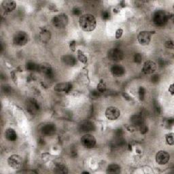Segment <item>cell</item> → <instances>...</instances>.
Instances as JSON below:
<instances>
[{"mask_svg":"<svg viewBox=\"0 0 174 174\" xmlns=\"http://www.w3.org/2000/svg\"><path fill=\"white\" fill-rule=\"evenodd\" d=\"M79 24L80 28L86 32H90L96 28L97 21L95 17L90 14L81 15L79 19Z\"/></svg>","mask_w":174,"mask_h":174,"instance_id":"cell-1","label":"cell"},{"mask_svg":"<svg viewBox=\"0 0 174 174\" xmlns=\"http://www.w3.org/2000/svg\"><path fill=\"white\" fill-rule=\"evenodd\" d=\"M69 18L68 15L64 13H61L55 15L53 18V25L58 29H63L68 24Z\"/></svg>","mask_w":174,"mask_h":174,"instance_id":"cell-2","label":"cell"},{"mask_svg":"<svg viewBox=\"0 0 174 174\" xmlns=\"http://www.w3.org/2000/svg\"><path fill=\"white\" fill-rule=\"evenodd\" d=\"M168 15L163 10H156L153 14V22L157 26H163L168 21Z\"/></svg>","mask_w":174,"mask_h":174,"instance_id":"cell-3","label":"cell"},{"mask_svg":"<svg viewBox=\"0 0 174 174\" xmlns=\"http://www.w3.org/2000/svg\"><path fill=\"white\" fill-rule=\"evenodd\" d=\"M29 35L25 31H18L13 37V42L15 45L25 46L29 42Z\"/></svg>","mask_w":174,"mask_h":174,"instance_id":"cell-4","label":"cell"},{"mask_svg":"<svg viewBox=\"0 0 174 174\" xmlns=\"http://www.w3.org/2000/svg\"><path fill=\"white\" fill-rule=\"evenodd\" d=\"M155 33V31H141L137 35V41L141 45H148L151 40L152 35Z\"/></svg>","mask_w":174,"mask_h":174,"instance_id":"cell-5","label":"cell"},{"mask_svg":"<svg viewBox=\"0 0 174 174\" xmlns=\"http://www.w3.org/2000/svg\"><path fill=\"white\" fill-rule=\"evenodd\" d=\"M8 164L9 167L14 169H21L23 165V159L18 155H13L8 159Z\"/></svg>","mask_w":174,"mask_h":174,"instance_id":"cell-6","label":"cell"},{"mask_svg":"<svg viewBox=\"0 0 174 174\" xmlns=\"http://www.w3.org/2000/svg\"><path fill=\"white\" fill-rule=\"evenodd\" d=\"M80 142L83 146L87 148H92L96 144V139L91 134L86 133L83 136L81 139Z\"/></svg>","mask_w":174,"mask_h":174,"instance_id":"cell-7","label":"cell"},{"mask_svg":"<svg viewBox=\"0 0 174 174\" xmlns=\"http://www.w3.org/2000/svg\"><path fill=\"white\" fill-rule=\"evenodd\" d=\"M105 117L110 120H116L120 116V111L116 107L110 106L105 112Z\"/></svg>","mask_w":174,"mask_h":174,"instance_id":"cell-8","label":"cell"},{"mask_svg":"<svg viewBox=\"0 0 174 174\" xmlns=\"http://www.w3.org/2000/svg\"><path fill=\"white\" fill-rule=\"evenodd\" d=\"M108 57L110 61H120L124 57V53L119 49H112L108 53Z\"/></svg>","mask_w":174,"mask_h":174,"instance_id":"cell-9","label":"cell"},{"mask_svg":"<svg viewBox=\"0 0 174 174\" xmlns=\"http://www.w3.org/2000/svg\"><path fill=\"white\" fill-rule=\"evenodd\" d=\"M155 159L156 162L158 164L163 165H166L169 162L170 159V155L167 151H165V150H159V151L156 154Z\"/></svg>","mask_w":174,"mask_h":174,"instance_id":"cell-10","label":"cell"},{"mask_svg":"<svg viewBox=\"0 0 174 174\" xmlns=\"http://www.w3.org/2000/svg\"><path fill=\"white\" fill-rule=\"evenodd\" d=\"M157 69V65L155 62L148 60L146 61L142 67V72L146 75H150L155 73Z\"/></svg>","mask_w":174,"mask_h":174,"instance_id":"cell-11","label":"cell"},{"mask_svg":"<svg viewBox=\"0 0 174 174\" xmlns=\"http://www.w3.org/2000/svg\"><path fill=\"white\" fill-rule=\"evenodd\" d=\"M39 70L42 72L45 76L49 78H52L53 77V70L52 67L50 64L47 63H42L41 65H39Z\"/></svg>","mask_w":174,"mask_h":174,"instance_id":"cell-12","label":"cell"},{"mask_svg":"<svg viewBox=\"0 0 174 174\" xmlns=\"http://www.w3.org/2000/svg\"><path fill=\"white\" fill-rule=\"evenodd\" d=\"M72 89V84L69 82H63L59 83L54 86V90L57 92H64L69 93Z\"/></svg>","mask_w":174,"mask_h":174,"instance_id":"cell-13","label":"cell"},{"mask_svg":"<svg viewBox=\"0 0 174 174\" xmlns=\"http://www.w3.org/2000/svg\"><path fill=\"white\" fill-rule=\"evenodd\" d=\"M2 8L3 9L6 13H12L16 9L17 7V3L13 0H4L2 3Z\"/></svg>","mask_w":174,"mask_h":174,"instance_id":"cell-14","label":"cell"},{"mask_svg":"<svg viewBox=\"0 0 174 174\" xmlns=\"http://www.w3.org/2000/svg\"><path fill=\"white\" fill-rule=\"evenodd\" d=\"M61 60L62 62L67 66L73 67L74 65H76L77 63L76 59L71 54L63 55V56L61 57Z\"/></svg>","mask_w":174,"mask_h":174,"instance_id":"cell-15","label":"cell"},{"mask_svg":"<svg viewBox=\"0 0 174 174\" xmlns=\"http://www.w3.org/2000/svg\"><path fill=\"white\" fill-rule=\"evenodd\" d=\"M130 120L131 122L132 125L136 126V127H140L141 125H144V119L143 116L140 114H134L130 116Z\"/></svg>","mask_w":174,"mask_h":174,"instance_id":"cell-16","label":"cell"},{"mask_svg":"<svg viewBox=\"0 0 174 174\" xmlns=\"http://www.w3.org/2000/svg\"><path fill=\"white\" fill-rule=\"evenodd\" d=\"M111 73L115 77H120L125 73V69L119 65H114L111 68Z\"/></svg>","mask_w":174,"mask_h":174,"instance_id":"cell-17","label":"cell"},{"mask_svg":"<svg viewBox=\"0 0 174 174\" xmlns=\"http://www.w3.org/2000/svg\"><path fill=\"white\" fill-rule=\"evenodd\" d=\"M5 137L10 141H15L17 140V133L13 128H8L5 131Z\"/></svg>","mask_w":174,"mask_h":174,"instance_id":"cell-18","label":"cell"},{"mask_svg":"<svg viewBox=\"0 0 174 174\" xmlns=\"http://www.w3.org/2000/svg\"><path fill=\"white\" fill-rule=\"evenodd\" d=\"M55 130H56V128H55V126L54 125L47 124L42 128V133L43 135L50 136H52L53 133H54Z\"/></svg>","mask_w":174,"mask_h":174,"instance_id":"cell-19","label":"cell"},{"mask_svg":"<svg viewBox=\"0 0 174 174\" xmlns=\"http://www.w3.org/2000/svg\"><path fill=\"white\" fill-rule=\"evenodd\" d=\"M51 38V33L50 31L47 30L46 29H42L39 33V38L40 39V41L43 43H47L48 42Z\"/></svg>","mask_w":174,"mask_h":174,"instance_id":"cell-20","label":"cell"},{"mask_svg":"<svg viewBox=\"0 0 174 174\" xmlns=\"http://www.w3.org/2000/svg\"><path fill=\"white\" fill-rule=\"evenodd\" d=\"M27 109H28L29 111L31 113L37 112L38 110L39 109V106L38 103L33 100H29L28 104H27Z\"/></svg>","mask_w":174,"mask_h":174,"instance_id":"cell-21","label":"cell"},{"mask_svg":"<svg viewBox=\"0 0 174 174\" xmlns=\"http://www.w3.org/2000/svg\"><path fill=\"white\" fill-rule=\"evenodd\" d=\"M80 129L83 132H89V131H93L95 129V126L90 122H86L84 123H83L80 126Z\"/></svg>","mask_w":174,"mask_h":174,"instance_id":"cell-22","label":"cell"},{"mask_svg":"<svg viewBox=\"0 0 174 174\" xmlns=\"http://www.w3.org/2000/svg\"><path fill=\"white\" fill-rule=\"evenodd\" d=\"M108 173H119L120 172V166L117 164H110L106 169Z\"/></svg>","mask_w":174,"mask_h":174,"instance_id":"cell-23","label":"cell"},{"mask_svg":"<svg viewBox=\"0 0 174 174\" xmlns=\"http://www.w3.org/2000/svg\"><path fill=\"white\" fill-rule=\"evenodd\" d=\"M54 172H56L57 173H68V170L65 165L59 163L55 165Z\"/></svg>","mask_w":174,"mask_h":174,"instance_id":"cell-24","label":"cell"},{"mask_svg":"<svg viewBox=\"0 0 174 174\" xmlns=\"http://www.w3.org/2000/svg\"><path fill=\"white\" fill-rule=\"evenodd\" d=\"M77 57H78V60L80 62H82V63H84V64L85 63H86L87 61H88V59H87L85 54L81 50H77Z\"/></svg>","mask_w":174,"mask_h":174,"instance_id":"cell-25","label":"cell"},{"mask_svg":"<svg viewBox=\"0 0 174 174\" xmlns=\"http://www.w3.org/2000/svg\"><path fill=\"white\" fill-rule=\"evenodd\" d=\"M39 65H37L36 63H35L34 62H28L26 64V69L29 71H31V72H33V71H38L39 70Z\"/></svg>","mask_w":174,"mask_h":174,"instance_id":"cell-26","label":"cell"},{"mask_svg":"<svg viewBox=\"0 0 174 174\" xmlns=\"http://www.w3.org/2000/svg\"><path fill=\"white\" fill-rule=\"evenodd\" d=\"M106 89H107V88H106V84H105V82L103 80H100V82H99V84H97V90L100 93H105V92Z\"/></svg>","mask_w":174,"mask_h":174,"instance_id":"cell-27","label":"cell"},{"mask_svg":"<svg viewBox=\"0 0 174 174\" xmlns=\"http://www.w3.org/2000/svg\"><path fill=\"white\" fill-rule=\"evenodd\" d=\"M165 140L167 144L169 146H173L174 140H173V133H169L165 136Z\"/></svg>","mask_w":174,"mask_h":174,"instance_id":"cell-28","label":"cell"},{"mask_svg":"<svg viewBox=\"0 0 174 174\" xmlns=\"http://www.w3.org/2000/svg\"><path fill=\"white\" fill-rule=\"evenodd\" d=\"M139 97H140V100L141 101H144V99H145V96H146V90L145 89L144 87L143 86H140V89H139Z\"/></svg>","mask_w":174,"mask_h":174,"instance_id":"cell-29","label":"cell"},{"mask_svg":"<svg viewBox=\"0 0 174 174\" xmlns=\"http://www.w3.org/2000/svg\"><path fill=\"white\" fill-rule=\"evenodd\" d=\"M142 55L140 53H136L134 55L133 60L137 63H140L142 61Z\"/></svg>","mask_w":174,"mask_h":174,"instance_id":"cell-30","label":"cell"},{"mask_svg":"<svg viewBox=\"0 0 174 174\" xmlns=\"http://www.w3.org/2000/svg\"><path fill=\"white\" fill-rule=\"evenodd\" d=\"M165 46L166 47V48L169 49H173L174 44H173V40H171V39H170V40H167V42H165Z\"/></svg>","mask_w":174,"mask_h":174,"instance_id":"cell-31","label":"cell"},{"mask_svg":"<svg viewBox=\"0 0 174 174\" xmlns=\"http://www.w3.org/2000/svg\"><path fill=\"white\" fill-rule=\"evenodd\" d=\"M110 16H111L110 15V13L107 10L103 11L101 13V17L104 20H108L110 18Z\"/></svg>","mask_w":174,"mask_h":174,"instance_id":"cell-32","label":"cell"},{"mask_svg":"<svg viewBox=\"0 0 174 174\" xmlns=\"http://www.w3.org/2000/svg\"><path fill=\"white\" fill-rule=\"evenodd\" d=\"M122 34H123V29H118L116 31V33H115V37L116 39H120L121 37H122Z\"/></svg>","mask_w":174,"mask_h":174,"instance_id":"cell-33","label":"cell"},{"mask_svg":"<svg viewBox=\"0 0 174 174\" xmlns=\"http://www.w3.org/2000/svg\"><path fill=\"white\" fill-rule=\"evenodd\" d=\"M72 13L75 16H80L82 14V10L79 8L75 7L72 10Z\"/></svg>","mask_w":174,"mask_h":174,"instance_id":"cell-34","label":"cell"},{"mask_svg":"<svg viewBox=\"0 0 174 174\" xmlns=\"http://www.w3.org/2000/svg\"><path fill=\"white\" fill-rule=\"evenodd\" d=\"M148 126H146L145 124L143 125H141V126H140V133L141 134H146V133L148 132Z\"/></svg>","mask_w":174,"mask_h":174,"instance_id":"cell-35","label":"cell"},{"mask_svg":"<svg viewBox=\"0 0 174 174\" xmlns=\"http://www.w3.org/2000/svg\"><path fill=\"white\" fill-rule=\"evenodd\" d=\"M69 48H70L71 50L73 51V52L76 51V41L72 40V42H70Z\"/></svg>","mask_w":174,"mask_h":174,"instance_id":"cell-36","label":"cell"},{"mask_svg":"<svg viewBox=\"0 0 174 174\" xmlns=\"http://www.w3.org/2000/svg\"><path fill=\"white\" fill-rule=\"evenodd\" d=\"M126 129H127L128 131L130 132H133V131H136L137 130V127L136 126H133V125H130L129 126L126 127Z\"/></svg>","mask_w":174,"mask_h":174,"instance_id":"cell-37","label":"cell"},{"mask_svg":"<svg viewBox=\"0 0 174 174\" xmlns=\"http://www.w3.org/2000/svg\"><path fill=\"white\" fill-rule=\"evenodd\" d=\"M3 92H4L5 93L8 94V93H11L12 89L10 88V86H5V87H3Z\"/></svg>","mask_w":174,"mask_h":174,"instance_id":"cell-38","label":"cell"},{"mask_svg":"<svg viewBox=\"0 0 174 174\" xmlns=\"http://www.w3.org/2000/svg\"><path fill=\"white\" fill-rule=\"evenodd\" d=\"M168 90H169V92L171 93V95H173V94H174V85H173V84H170Z\"/></svg>","mask_w":174,"mask_h":174,"instance_id":"cell-39","label":"cell"},{"mask_svg":"<svg viewBox=\"0 0 174 174\" xmlns=\"http://www.w3.org/2000/svg\"><path fill=\"white\" fill-rule=\"evenodd\" d=\"M159 76L158 75H154V76L152 77V81L153 82H157L158 81H159Z\"/></svg>","mask_w":174,"mask_h":174,"instance_id":"cell-40","label":"cell"},{"mask_svg":"<svg viewBox=\"0 0 174 174\" xmlns=\"http://www.w3.org/2000/svg\"><path fill=\"white\" fill-rule=\"evenodd\" d=\"M100 93L97 90H94V91H93L92 92V95L94 97H99L100 95Z\"/></svg>","mask_w":174,"mask_h":174,"instance_id":"cell-41","label":"cell"},{"mask_svg":"<svg viewBox=\"0 0 174 174\" xmlns=\"http://www.w3.org/2000/svg\"><path fill=\"white\" fill-rule=\"evenodd\" d=\"M159 65H160L161 66H163V65H165L164 59H160V60H159Z\"/></svg>","mask_w":174,"mask_h":174,"instance_id":"cell-42","label":"cell"}]
</instances>
